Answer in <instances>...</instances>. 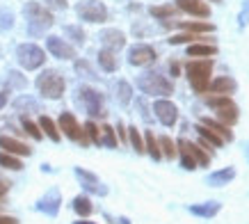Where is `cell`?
I'll return each instance as SVG.
<instances>
[{
	"mask_svg": "<svg viewBox=\"0 0 249 224\" xmlns=\"http://www.w3.org/2000/svg\"><path fill=\"white\" fill-rule=\"evenodd\" d=\"M185 74L190 78V85L192 90L204 94L211 85V74H213V62L211 60H201V62H190L185 67Z\"/></svg>",
	"mask_w": 249,
	"mask_h": 224,
	"instance_id": "1",
	"label": "cell"
},
{
	"mask_svg": "<svg viewBox=\"0 0 249 224\" xmlns=\"http://www.w3.org/2000/svg\"><path fill=\"white\" fill-rule=\"evenodd\" d=\"M137 87L149 96H169V94H174V82L167 80L165 75L160 74H144L137 80Z\"/></svg>",
	"mask_w": 249,
	"mask_h": 224,
	"instance_id": "2",
	"label": "cell"
},
{
	"mask_svg": "<svg viewBox=\"0 0 249 224\" xmlns=\"http://www.w3.org/2000/svg\"><path fill=\"white\" fill-rule=\"evenodd\" d=\"M64 87H67V82H64L62 74H57L53 69H46L44 74L37 78V90L46 98H60L64 94Z\"/></svg>",
	"mask_w": 249,
	"mask_h": 224,
	"instance_id": "3",
	"label": "cell"
},
{
	"mask_svg": "<svg viewBox=\"0 0 249 224\" xmlns=\"http://www.w3.org/2000/svg\"><path fill=\"white\" fill-rule=\"evenodd\" d=\"M25 16H28V23H30V35H41L55 21L53 14L46 7H41L39 2H28L25 5Z\"/></svg>",
	"mask_w": 249,
	"mask_h": 224,
	"instance_id": "4",
	"label": "cell"
},
{
	"mask_svg": "<svg viewBox=\"0 0 249 224\" xmlns=\"http://www.w3.org/2000/svg\"><path fill=\"white\" fill-rule=\"evenodd\" d=\"M16 60L23 69L32 71V69H39L46 62V53L35 44H21L16 48Z\"/></svg>",
	"mask_w": 249,
	"mask_h": 224,
	"instance_id": "5",
	"label": "cell"
},
{
	"mask_svg": "<svg viewBox=\"0 0 249 224\" xmlns=\"http://www.w3.org/2000/svg\"><path fill=\"white\" fill-rule=\"evenodd\" d=\"M78 16L87 23H103L107 21V7L101 0H83L76 5Z\"/></svg>",
	"mask_w": 249,
	"mask_h": 224,
	"instance_id": "6",
	"label": "cell"
},
{
	"mask_svg": "<svg viewBox=\"0 0 249 224\" xmlns=\"http://www.w3.org/2000/svg\"><path fill=\"white\" fill-rule=\"evenodd\" d=\"M206 103L217 110L219 119L224 121V124H235V121H238V105L229 96H224V94H222V96H208Z\"/></svg>",
	"mask_w": 249,
	"mask_h": 224,
	"instance_id": "7",
	"label": "cell"
},
{
	"mask_svg": "<svg viewBox=\"0 0 249 224\" xmlns=\"http://www.w3.org/2000/svg\"><path fill=\"white\" fill-rule=\"evenodd\" d=\"M80 94V101L85 103L87 112H89L91 117H106V108H103V94L96 90H91V87H80L78 90Z\"/></svg>",
	"mask_w": 249,
	"mask_h": 224,
	"instance_id": "8",
	"label": "cell"
},
{
	"mask_svg": "<svg viewBox=\"0 0 249 224\" xmlns=\"http://www.w3.org/2000/svg\"><path fill=\"white\" fill-rule=\"evenodd\" d=\"M60 131H64V135H67L69 140H76V142H83V144L89 142L85 131L80 128V124L76 121V117L71 112H62L60 114Z\"/></svg>",
	"mask_w": 249,
	"mask_h": 224,
	"instance_id": "9",
	"label": "cell"
},
{
	"mask_svg": "<svg viewBox=\"0 0 249 224\" xmlns=\"http://www.w3.org/2000/svg\"><path fill=\"white\" fill-rule=\"evenodd\" d=\"M153 112H156V117H158L165 126H174L176 121H178V108L172 103V101H167V98H160L153 103Z\"/></svg>",
	"mask_w": 249,
	"mask_h": 224,
	"instance_id": "10",
	"label": "cell"
},
{
	"mask_svg": "<svg viewBox=\"0 0 249 224\" xmlns=\"http://www.w3.org/2000/svg\"><path fill=\"white\" fill-rule=\"evenodd\" d=\"M153 60H156V51L146 44L133 46L130 53H128V62L133 64V67H146V64H151Z\"/></svg>",
	"mask_w": 249,
	"mask_h": 224,
	"instance_id": "11",
	"label": "cell"
},
{
	"mask_svg": "<svg viewBox=\"0 0 249 224\" xmlns=\"http://www.w3.org/2000/svg\"><path fill=\"white\" fill-rule=\"evenodd\" d=\"M46 46H48V51L53 53L55 57H60V60H73V57H76V48L69 46L67 41L60 37H48L46 39Z\"/></svg>",
	"mask_w": 249,
	"mask_h": 224,
	"instance_id": "12",
	"label": "cell"
},
{
	"mask_svg": "<svg viewBox=\"0 0 249 224\" xmlns=\"http://www.w3.org/2000/svg\"><path fill=\"white\" fill-rule=\"evenodd\" d=\"M0 149H5V153H12V156H30L32 153L28 144L16 137H9V135H0Z\"/></svg>",
	"mask_w": 249,
	"mask_h": 224,
	"instance_id": "13",
	"label": "cell"
},
{
	"mask_svg": "<svg viewBox=\"0 0 249 224\" xmlns=\"http://www.w3.org/2000/svg\"><path fill=\"white\" fill-rule=\"evenodd\" d=\"M98 39L103 41V46H106L107 51H112V53L126 46V37H124V32H119V30H103Z\"/></svg>",
	"mask_w": 249,
	"mask_h": 224,
	"instance_id": "14",
	"label": "cell"
},
{
	"mask_svg": "<svg viewBox=\"0 0 249 224\" xmlns=\"http://www.w3.org/2000/svg\"><path fill=\"white\" fill-rule=\"evenodd\" d=\"M176 2H178V9H183V12H188V14H192V16H199V19L211 16L208 5L201 2V0H176Z\"/></svg>",
	"mask_w": 249,
	"mask_h": 224,
	"instance_id": "15",
	"label": "cell"
},
{
	"mask_svg": "<svg viewBox=\"0 0 249 224\" xmlns=\"http://www.w3.org/2000/svg\"><path fill=\"white\" fill-rule=\"evenodd\" d=\"M76 176H78L80 181H83V186L87 187V190H91V192H96V194H106V192H107L106 187L101 186V181H98L91 172L83 169V167H76Z\"/></svg>",
	"mask_w": 249,
	"mask_h": 224,
	"instance_id": "16",
	"label": "cell"
},
{
	"mask_svg": "<svg viewBox=\"0 0 249 224\" xmlns=\"http://www.w3.org/2000/svg\"><path fill=\"white\" fill-rule=\"evenodd\" d=\"M176 149H178V153H181V165L183 169H188V172H192V169H196V160L195 156H192V151H190V140H178L176 142Z\"/></svg>",
	"mask_w": 249,
	"mask_h": 224,
	"instance_id": "17",
	"label": "cell"
},
{
	"mask_svg": "<svg viewBox=\"0 0 249 224\" xmlns=\"http://www.w3.org/2000/svg\"><path fill=\"white\" fill-rule=\"evenodd\" d=\"M60 192L57 190H51V192L46 194L44 199L37 204L39 210H44V213H48V215H57V210H60Z\"/></svg>",
	"mask_w": 249,
	"mask_h": 224,
	"instance_id": "18",
	"label": "cell"
},
{
	"mask_svg": "<svg viewBox=\"0 0 249 224\" xmlns=\"http://www.w3.org/2000/svg\"><path fill=\"white\" fill-rule=\"evenodd\" d=\"M235 87H238V85H235V80H233V78H229V75L215 78V80L208 85V90H211L213 94H224V96H227V94H233Z\"/></svg>",
	"mask_w": 249,
	"mask_h": 224,
	"instance_id": "19",
	"label": "cell"
},
{
	"mask_svg": "<svg viewBox=\"0 0 249 224\" xmlns=\"http://www.w3.org/2000/svg\"><path fill=\"white\" fill-rule=\"evenodd\" d=\"M222 208V204L217 202H206V204H196V206H190V213L199 217H215Z\"/></svg>",
	"mask_w": 249,
	"mask_h": 224,
	"instance_id": "20",
	"label": "cell"
},
{
	"mask_svg": "<svg viewBox=\"0 0 249 224\" xmlns=\"http://www.w3.org/2000/svg\"><path fill=\"white\" fill-rule=\"evenodd\" d=\"M235 179V169L233 167H224V169H219V172H213L208 176V183L211 186H227L229 181Z\"/></svg>",
	"mask_w": 249,
	"mask_h": 224,
	"instance_id": "21",
	"label": "cell"
},
{
	"mask_svg": "<svg viewBox=\"0 0 249 224\" xmlns=\"http://www.w3.org/2000/svg\"><path fill=\"white\" fill-rule=\"evenodd\" d=\"M98 64H101V69L107 71V74L117 71V67H119V62H117V57H114V53L107 51V48H103V51L98 53Z\"/></svg>",
	"mask_w": 249,
	"mask_h": 224,
	"instance_id": "22",
	"label": "cell"
},
{
	"mask_svg": "<svg viewBox=\"0 0 249 224\" xmlns=\"http://www.w3.org/2000/svg\"><path fill=\"white\" fill-rule=\"evenodd\" d=\"M190 57H213L217 55V46H208V44H192L188 48Z\"/></svg>",
	"mask_w": 249,
	"mask_h": 224,
	"instance_id": "23",
	"label": "cell"
},
{
	"mask_svg": "<svg viewBox=\"0 0 249 224\" xmlns=\"http://www.w3.org/2000/svg\"><path fill=\"white\" fill-rule=\"evenodd\" d=\"M39 128H41L53 142H60V131H57V126H55V121L51 119V117L41 114V117H39Z\"/></svg>",
	"mask_w": 249,
	"mask_h": 224,
	"instance_id": "24",
	"label": "cell"
},
{
	"mask_svg": "<svg viewBox=\"0 0 249 224\" xmlns=\"http://www.w3.org/2000/svg\"><path fill=\"white\" fill-rule=\"evenodd\" d=\"M144 151H149V156H151L153 160H160V158H162V153H160V144H158V140H156V135H153L151 131H146V135H144Z\"/></svg>",
	"mask_w": 249,
	"mask_h": 224,
	"instance_id": "25",
	"label": "cell"
},
{
	"mask_svg": "<svg viewBox=\"0 0 249 224\" xmlns=\"http://www.w3.org/2000/svg\"><path fill=\"white\" fill-rule=\"evenodd\" d=\"M201 124L211 128L213 133H217L219 137H222V140H229V142L233 140V133H231V131H229V128L224 126V124H217V121H213V119H201Z\"/></svg>",
	"mask_w": 249,
	"mask_h": 224,
	"instance_id": "26",
	"label": "cell"
},
{
	"mask_svg": "<svg viewBox=\"0 0 249 224\" xmlns=\"http://www.w3.org/2000/svg\"><path fill=\"white\" fill-rule=\"evenodd\" d=\"M196 133L201 135L206 142H211L213 147H217V149L222 147V144H224V140H222V137H219L217 133H213V131H211L208 126H204V124H199V126H196Z\"/></svg>",
	"mask_w": 249,
	"mask_h": 224,
	"instance_id": "27",
	"label": "cell"
},
{
	"mask_svg": "<svg viewBox=\"0 0 249 224\" xmlns=\"http://www.w3.org/2000/svg\"><path fill=\"white\" fill-rule=\"evenodd\" d=\"M0 167H5V169H12V172H18L23 169V163L18 160L16 156L12 153H5V151H0Z\"/></svg>",
	"mask_w": 249,
	"mask_h": 224,
	"instance_id": "28",
	"label": "cell"
},
{
	"mask_svg": "<svg viewBox=\"0 0 249 224\" xmlns=\"http://www.w3.org/2000/svg\"><path fill=\"white\" fill-rule=\"evenodd\" d=\"M73 210H76L80 217H87V215H91L94 206H91V202L87 199V197H83V194H80V197H76V199H73Z\"/></svg>",
	"mask_w": 249,
	"mask_h": 224,
	"instance_id": "29",
	"label": "cell"
},
{
	"mask_svg": "<svg viewBox=\"0 0 249 224\" xmlns=\"http://www.w3.org/2000/svg\"><path fill=\"white\" fill-rule=\"evenodd\" d=\"M117 98H119L121 105L130 103V98H133V90H130V85L126 80H119V85H117Z\"/></svg>",
	"mask_w": 249,
	"mask_h": 224,
	"instance_id": "30",
	"label": "cell"
},
{
	"mask_svg": "<svg viewBox=\"0 0 249 224\" xmlns=\"http://www.w3.org/2000/svg\"><path fill=\"white\" fill-rule=\"evenodd\" d=\"M190 151H192L196 165H201V167H208V165H211V153H206V149H199L196 144L190 142Z\"/></svg>",
	"mask_w": 249,
	"mask_h": 224,
	"instance_id": "31",
	"label": "cell"
},
{
	"mask_svg": "<svg viewBox=\"0 0 249 224\" xmlns=\"http://www.w3.org/2000/svg\"><path fill=\"white\" fill-rule=\"evenodd\" d=\"M158 144H160V153H162L165 158H169V160H172V158L176 156V153H178V149H176V144H174L172 140H169V137H160Z\"/></svg>",
	"mask_w": 249,
	"mask_h": 224,
	"instance_id": "32",
	"label": "cell"
},
{
	"mask_svg": "<svg viewBox=\"0 0 249 224\" xmlns=\"http://www.w3.org/2000/svg\"><path fill=\"white\" fill-rule=\"evenodd\" d=\"M178 25H181V28H185V30H190V32H213V30H215V25H213V23H190V21H181Z\"/></svg>",
	"mask_w": 249,
	"mask_h": 224,
	"instance_id": "33",
	"label": "cell"
},
{
	"mask_svg": "<svg viewBox=\"0 0 249 224\" xmlns=\"http://www.w3.org/2000/svg\"><path fill=\"white\" fill-rule=\"evenodd\" d=\"M101 144H103V147H110V149H114V147H117V137H114L112 126H103V128H101Z\"/></svg>",
	"mask_w": 249,
	"mask_h": 224,
	"instance_id": "34",
	"label": "cell"
},
{
	"mask_svg": "<svg viewBox=\"0 0 249 224\" xmlns=\"http://www.w3.org/2000/svg\"><path fill=\"white\" fill-rule=\"evenodd\" d=\"M128 142L133 144V149H135L137 153H144V142H142V137H140V131H137L135 126L128 128Z\"/></svg>",
	"mask_w": 249,
	"mask_h": 224,
	"instance_id": "35",
	"label": "cell"
},
{
	"mask_svg": "<svg viewBox=\"0 0 249 224\" xmlns=\"http://www.w3.org/2000/svg\"><path fill=\"white\" fill-rule=\"evenodd\" d=\"M149 14L156 16V19H169V16L176 14V7L174 5H162V7H151Z\"/></svg>",
	"mask_w": 249,
	"mask_h": 224,
	"instance_id": "36",
	"label": "cell"
},
{
	"mask_svg": "<svg viewBox=\"0 0 249 224\" xmlns=\"http://www.w3.org/2000/svg\"><path fill=\"white\" fill-rule=\"evenodd\" d=\"M14 108L18 112H25V110H32V112H39V105H37V101H32V98H28V96H21L18 101L14 103Z\"/></svg>",
	"mask_w": 249,
	"mask_h": 224,
	"instance_id": "37",
	"label": "cell"
},
{
	"mask_svg": "<svg viewBox=\"0 0 249 224\" xmlns=\"http://www.w3.org/2000/svg\"><path fill=\"white\" fill-rule=\"evenodd\" d=\"M85 135H87V140H91L94 144H101V128H98L94 121H87V124H85Z\"/></svg>",
	"mask_w": 249,
	"mask_h": 224,
	"instance_id": "38",
	"label": "cell"
},
{
	"mask_svg": "<svg viewBox=\"0 0 249 224\" xmlns=\"http://www.w3.org/2000/svg\"><path fill=\"white\" fill-rule=\"evenodd\" d=\"M21 124H23V128H25V133L30 135V137H35V140H41V135H44V133L39 131V126H37V124H35L32 119H28V117H23Z\"/></svg>",
	"mask_w": 249,
	"mask_h": 224,
	"instance_id": "39",
	"label": "cell"
},
{
	"mask_svg": "<svg viewBox=\"0 0 249 224\" xmlns=\"http://www.w3.org/2000/svg\"><path fill=\"white\" fill-rule=\"evenodd\" d=\"M64 32H67V35L73 39L76 44H85V32H83V28H76V25H67V28H64Z\"/></svg>",
	"mask_w": 249,
	"mask_h": 224,
	"instance_id": "40",
	"label": "cell"
},
{
	"mask_svg": "<svg viewBox=\"0 0 249 224\" xmlns=\"http://www.w3.org/2000/svg\"><path fill=\"white\" fill-rule=\"evenodd\" d=\"M14 25V16L9 12H0V30H9Z\"/></svg>",
	"mask_w": 249,
	"mask_h": 224,
	"instance_id": "41",
	"label": "cell"
},
{
	"mask_svg": "<svg viewBox=\"0 0 249 224\" xmlns=\"http://www.w3.org/2000/svg\"><path fill=\"white\" fill-rule=\"evenodd\" d=\"M192 39H196L195 32H192V35H174V37L169 39V44H172V46H178V44H185V41H192Z\"/></svg>",
	"mask_w": 249,
	"mask_h": 224,
	"instance_id": "42",
	"label": "cell"
},
{
	"mask_svg": "<svg viewBox=\"0 0 249 224\" xmlns=\"http://www.w3.org/2000/svg\"><path fill=\"white\" fill-rule=\"evenodd\" d=\"M247 23H249V0L242 5V12H240V16H238V25H240V28H245Z\"/></svg>",
	"mask_w": 249,
	"mask_h": 224,
	"instance_id": "43",
	"label": "cell"
},
{
	"mask_svg": "<svg viewBox=\"0 0 249 224\" xmlns=\"http://www.w3.org/2000/svg\"><path fill=\"white\" fill-rule=\"evenodd\" d=\"M9 80H12V85H16V87H25V78H21V74H16V71L9 74Z\"/></svg>",
	"mask_w": 249,
	"mask_h": 224,
	"instance_id": "44",
	"label": "cell"
},
{
	"mask_svg": "<svg viewBox=\"0 0 249 224\" xmlns=\"http://www.w3.org/2000/svg\"><path fill=\"white\" fill-rule=\"evenodd\" d=\"M48 7H53V9H67V0H44Z\"/></svg>",
	"mask_w": 249,
	"mask_h": 224,
	"instance_id": "45",
	"label": "cell"
},
{
	"mask_svg": "<svg viewBox=\"0 0 249 224\" xmlns=\"http://www.w3.org/2000/svg\"><path fill=\"white\" fill-rule=\"evenodd\" d=\"M0 224H18V220L12 215H0Z\"/></svg>",
	"mask_w": 249,
	"mask_h": 224,
	"instance_id": "46",
	"label": "cell"
},
{
	"mask_svg": "<svg viewBox=\"0 0 249 224\" xmlns=\"http://www.w3.org/2000/svg\"><path fill=\"white\" fill-rule=\"evenodd\" d=\"M7 190H9V183H7V181H2V179H0V199H5V194H7Z\"/></svg>",
	"mask_w": 249,
	"mask_h": 224,
	"instance_id": "47",
	"label": "cell"
},
{
	"mask_svg": "<svg viewBox=\"0 0 249 224\" xmlns=\"http://www.w3.org/2000/svg\"><path fill=\"white\" fill-rule=\"evenodd\" d=\"M117 131H119V135H121V140H124V142H126V140H128V131H126V128L121 126V124H119V126H117Z\"/></svg>",
	"mask_w": 249,
	"mask_h": 224,
	"instance_id": "48",
	"label": "cell"
},
{
	"mask_svg": "<svg viewBox=\"0 0 249 224\" xmlns=\"http://www.w3.org/2000/svg\"><path fill=\"white\" fill-rule=\"evenodd\" d=\"M7 105V92H0V110Z\"/></svg>",
	"mask_w": 249,
	"mask_h": 224,
	"instance_id": "49",
	"label": "cell"
},
{
	"mask_svg": "<svg viewBox=\"0 0 249 224\" xmlns=\"http://www.w3.org/2000/svg\"><path fill=\"white\" fill-rule=\"evenodd\" d=\"M169 71H172V75H178V71H181V67H178L176 62H172V64H169Z\"/></svg>",
	"mask_w": 249,
	"mask_h": 224,
	"instance_id": "50",
	"label": "cell"
},
{
	"mask_svg": "<svg viewBox=\"0 0 249 224\" xmlns=\"http://www.w3.org/2000/svg\"><path fill=\"white\" fill-rule=\"evenodd\" d=\"M76 224H94V222H76Z\"/></svg>",
	"mask_w": 249,
	"mask_h": 224,
	"instance_id": "51",
	"label": "cell"
},
{
	"mask_svg": "<svg viewBox=\"0 0 249 224\" xmlns=\"http://www.w3.org/2000/svg\"><path fill=\"white\" fill-rule=\"evenodd\" d=\"M247 158H249V149H247Z\"/></svg>",
	"mask_w": 249,
	"mask_h": 224,
	"instance_id": "52",
	"label": "cell"
},
{
	"mask_svg": "<svg viewBox=\"0 0 249 224\" xmlns=\"http://www.w3.org/2000/svg\"><path fill=\"white\" fill-rule=\"evenodd\" d=\"M215 2H217V0H215Z\"/></svg>",
	"mask_w": 249,
	"mask_h": 224,
	"instance_id": "53",
	"label": "cell"
},
{
	"mask_svg": "<svg viewBox=\"0 0 249 224\" xmlns=\"http://www.w3.org/2000/svg\"><path fill=\"white\" fill-rule=\"evenodd\" d=\"M0 55H2V53H0Z\"/></svg>",
	"mask_w": 249,
	"mask_h": 224,
	"instance_id": "54",
	"label": "cell"
}]
</instances>
